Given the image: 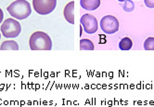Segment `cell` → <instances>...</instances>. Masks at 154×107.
I'll use <instances>...</instances> for the list:
<instances>
[{"label":"cell","instance_id":"cell-8","mask_svg":"<svg viewBox=\"0 0 154 107\" xmlns=\"http://www.w3.org/2000/svg\"><path fill=\"white\" fill-rule=\"evenodd\" d=\"M80 4L85 10H95L100 6V0H81Z\"/></svg>","mask_w":154,"mask_h":107},{"label":"cell","instance_id":"cell-17","mask_svg":"<svg viewBox=\"0 0 154 107\" xmlns=\"http://www.w3.org/2000/svg\"><path fill=\"white\" fill-rule=\"evenodd\" d=\"M0 39H1V34H0Z\"/></svg>","mask_w":154,"mask_h":107},{"label":"cell","instance_id":"cell-10","mask_svg":"<svg viewBox=\"0 0 154 107\" xmlns=\"http://www.w3.org/2000/svg\"><path fill=\"white\" fill-rule=\"evenodd\" d=\"M132 46H133V42L129 37H124L119 43V48L122 50H129Z\"/></svg>","mask_w":154,"mask_h":107},{"label":"cell","instance_id":"cell-4","mask_svg":"<svg viewBox=\"0 0 154 107\" xmlns=\"http://www.w3.org/2000/svg\"><path fill=\"white\" fill-rule=\"evenodd\" d=\"M57 6V0H32V8L40 15L51 13Z\"/></svg>","mask_w":154,"mask_h":107},{"label":"cell","instance_id":"cell-14","mask_svg":"<svg viewBox=\"0 0 154 107\" xmlns=\"http://www.w3.org/2000/svg\"><path fill=\"white\" fill-rule=\"evenodd\" d=\"M144 2L148 8H154V0H144Z\"/></svg>","mask_w":154,"mask_h":107},{"label":"cell","instance_id":"cell-11","mask_svg":"<svg viewBox=\"0 0 154 107\" xmlns=\"http://www.w3.org/2000/svg\"><path fill=\"white\" fill-rule=\"evenodd\" d=\"M95 49L93 42L89 39H81L80 49L81 50H93Z\"/></svg>","mask_w":154,"mask_h":107},{"label":"cell","instance_id":"cell-9","mask_svg":"<svg viewBox=\"0 0 154 107\" xmlns=\"http://www.w3.org/2000/svg\"><path fill=\"white\" fill-rule=\"evenodd\" d=\"M1 50H18L19 45L18 43L13 40H8L2 43L1 47H0Z\"/></svg>","mask_w":154,"mask_h":107},{"label":"cell","instance_id":"cell-2","mask_svg":"<svg viewBox=\"0 0 154 107\" xmlns=\"http://www.w3.org/2000/svg\"><path fill=\"white\" fill-rule=\"evenodd\" d=\"M8 11L15 19L24 20L31 15L32 8L26 0H16L8 7Z\"/></svg>","mask_w":154,"mask_h":107},{"label":"cell","instance_id":"cell-7","mask_svg":"<svg viewBox=\"0 0 154 107\" xmlns=\"http://www.w3.org/2000/svg\"><path fill=\"white\" fill-rule=\"evenodd\" d=\"M73 10H74V1H72V2L68 3L67 5H66V7L64 8V10H63L64 18L71 24H74V13H73Z\"/></svg>","mask_w":154,"mask_h":107},{"label":"cell","instance_id":"cell-1","mask_svg":"<svg viewBox=\"0 0 154 107\" xmlns=\"http://www.w3.org/2000/svg\"><path fill=\"white\" fill-rule=\"evenodd\" d=\"M29 45L32 50H50L52 49V41L48 34L38 31L31 36Z\"/></svg>","mask_w":154,"mask_h":107},{"label":"cell","instance_id":"cell-13","mask_svg":"<svg viewBox=\"0 0 154 107\" xmlns=\"http://www.w3.org/2000/svg\"><path fill=\"white\" fill-rule=\"evenodd\" d=\"M123 8H124V10H125V11H126V12H131L132 10L134 9L135 5H134L133 1H131V0H125V2Z\"/></svg>","mask_w":154,"mask_h":107},{"label":"cell","instance_id":"cell-15","mask_svg":"<svg viewBox=\"0 0 154 107\" xmlns=\"http://www.w3.org/2000/svg\"><path fill=\"white\" fill-rule=\"evenodd\" d=\"M3 18H4V13H3V10L0 8V24L3 23Z\"/></svg>","mask_w":154,"mask_h":107},{"label":"cell","instance_id":"cell-3","mask_svg":"<svg viewBox=\"0 0 154 107\" xmlns=\"http://www.w3.org/2000/svg\"><path fill=\"white\" fill-rule=\"evenodd\" d=\"M1 33L4 37L7 38H15L20 34L21 27L18 20L14 19H7L3 21L1 25Z\"/></svg>","mask_w":154,"mask_h":107},{"label":"cell","instance_id":"cell-16","mask_svg":"<svg viewBox=\"0 0 154 107\" xmlns=\"http://www.w3.org/2000/svg\"><path fill=\"white\" fill-rule=\"evenodd\" d=\"M118 1H120V2H124V1H125V0H118Z\"/></svg>","mask_w":154,"mask_h":107},{"label":"cell","instance_id":"cell-5","mask_svg":"<svg viewBox=\"0 0 154 107\" xmlns=\"http://www.w3.org/2000/svg\"><path fill=\"white\" fill-rule=\"evenodd\" d=\"M100 28L105 34L112 35L114 34L119 29L118 20L112 15L104 16L100 20Z\"/></svg>","mask_w":154,"mask_h":107},{"label":"cell","instance_id":"cell-12","mask_svg":"<svg viewBox=\"0 0 154 107\" xmlns=\"http://www.w3.org/2000/svg\"><path fill=\"white\" fill-rule=\"evenodd\" d=\"M144 49L154 50V37H148L144 42Z\"/></svg>","mask_w":154,"mask_h":107},{"label":"cell","instance_id":"cell-6","mask_svg":"<svg viewBox=\"0 0 154 107\" xmlns=\"http://www.w3.org/2000/svg\"><path fill=\"white\" fill-rule=\"evenodd\" d=\"M81 25L85 33L87 34H94L97 31L98 24L95 16L91 14H85L81 17Z\"/></svg>","mask_w":154,"mask_h":107}]
</instances>
